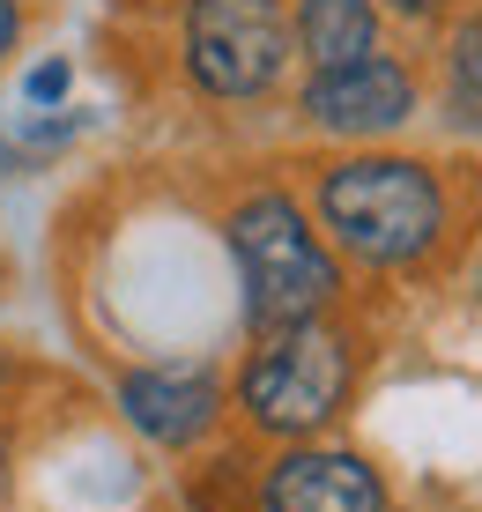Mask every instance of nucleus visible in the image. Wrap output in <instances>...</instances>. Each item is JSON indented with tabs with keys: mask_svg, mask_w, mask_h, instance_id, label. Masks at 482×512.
Instances as JSON below:
<instances>
[{
	"mask_svg": "<svg viewBox=\"0 0 482 512\" xmlns=\"http://www.w3.org/2000/svg\"><path fill=\"white\" fill-rule=\"evenodd\" d=\"M119 409L149 446H193L223 416V379L201 364H149V372L119 379Z\"/></svg>",
	"mask_w": 482,
	"mask_h": 512,
	"instance_id": "7",
	"label": "nucleus"
},
{
	"mask_svg": "<svg viewBox=\"0 0 482 512\" xmlns=\"http://www.w3.org/2000/svg\"><path fill=\"white\" fill-rule=\"evenodd\" d=\"M475 208H482V171H475Z\"/></svg>",
	"mask_w": 482,
	"mask_h": 512,
	"instance_id": "13",
	"label": "nucleus"
},
{
	"mask_svg": "<svg viewBox=\"0 0 482 512\" xmlns=\"http://www.w3.org/2000/svg\"><path fill=\"white\" fill-rule=\"evenodd\" d=\"M379 8H386V15H401V23H445L460 0H379Z\"/></svg>",
	"mask_w": 482,
	"mask_h": 512,
	"instance_id": "11",
	"label": "nucleus"
},
{
	"mask_svg": "<svg viewBox=\"0 0 482 512\" xmlns=\"http://www.w3.org/2000/svg\"><path fill=\"white\" fill-rule=\"evenodd\" d=\"M267 512H394L386 498V475L349 446H312V438H290L275 468L260 483Z\"/></svg>",
	"mask_w": 482,
	"mask_h": 512,
	"instance_id": "6",
	"label": "nucleus"
},
{
	"mask_svg": "<svg viewBox=\"0 0 482 512\" xmlns=\"http://www.w3.org/2000/svg\"><path fill=\"white\" fill-rule=\"evenodd\" d=\"M297 60L282 0H193L186 8V75L223 104H253L282 90Z\"/></svg>",
	"mask_w": 482,
	"mask_h": 512,
	"instance_id": "4",
	"label": "nucleus"
},
{
	"mask_svg": "<svg viewBox=\"0 0 482 512\" xmlns=\"http://www.w3.org/2000/svg\"><path fill=\"white\" fill-rule=\"evenodd\" d=\"M416 112H423V82L394 52H364L349 67H312V82L297 90V119L342 141H379L408 127Z\"/></svg>",
	"mask_w": 482,
	"mask_h": 512,
	"instance_id": "5",
	"label": "nucleus"
},
{
	"mask_svg": "<svg viewBox=\"0 0 482 512\" xmlns=\"http://www.w3.org/2000/svg\"><path fill=\"white\" fill-rule=\"evenodd\" d=\"M223 231H230V253H238L245 312H253L260 334L297 327V320H327V312L342 305V260H334V245L319 238V223L282 186L245 193Z\"/></svg>",
	"mask_w": 482,
	"mask_h": 512,
	"instance_id": "2",
	"label": "nucleus"
},
{
	"mask_svg": "<svg viewBox=\"0 0 482 512\" xmlns=\"http://www.w3.org/2000/svg\"><path fill=\"white\" fill-rule=\"evenodd\" d=\"M312 223L327 245L356 268L408 275L445 245L453 231V193L423 156L401 149H356L312 179Z\"/></svg>",
	"mask_w": 482,
	"mask_h": 512,
	"instance_id": "1",
	"label": "nucleus"
},
{
	"mask_svg": "<svg viewBox=\"0 0 482 512\" xmlns=\"http://www.w3.org/2000/svg\"><path fill=\"white\" fill-rule=\"evenodd\" d=\"M23 97H30V104H60V97H67V60H45L38 75L23 82Z\"/></svg>",
	"mask_w": 482,
	"mask_h": 512,
	"instance_id": "10",
	"label": "nucleus"
},
{
	"mask_svg": "<svg viewBox=\"0 0 482 512\" xmlns=\"http://www.w3.org/2000/svg\"><path fill=\"white\" fill-rule=\"evenodd\" d=\"M356 394V342L334 320L267 327L238 372V409L267 438H319Z\"/></svg>",
	"mask_w": 482,
	"mask_h": 512,
	"instance_id": "3",
	"label": "nucleus"
},
{
	"mask_svg": "<svg viewBox=\"0 0 482 512\" xmlns=\"http://www.w3.org/2000/svg\"><path fill=\"white\" fill-rule=\"evenodd\" d=\"M290 38L305 67H349L379 52V0H297Z\"/></svg>",
	"mask_w": 482,
	"mask_h": 512,
	"instance_id": "8",
	"label": "nucleus"
},
{
	"mask_svg": "<svg viewBox=\"0 0 482 512\" xmlns=\"http://www.w3.org/2000/svg\"><path fill=\"white\" fill-rule=\"evenodd\" d=\"M15 45V0H0V52Z\"/></svg>",
	"mask_w": 482,
	"mask_h": 512,
	"instance_id": "12",
	"label": "nucleus"
},
{
	"mask_svg": "<svg viewBox=\"0 0 482 512\" xmlns=\"http://www.w3.org/2000/svg\"><path fill=\"white\" fill-rule=\"evenodd\" d=\"M445 112H453V127L482 134V8L453 15V30H445Z\"/></svg>",
	"mask_w": 482,
	"mask_h": 512,
	"instance_id": "9",
	"label": "nucleus"
}]
</instances>
